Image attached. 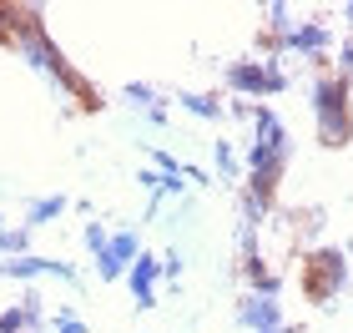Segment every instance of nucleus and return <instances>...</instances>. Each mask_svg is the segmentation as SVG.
I'll use <instances>...</instances> for the list:
<instances>
[{"label": "nucleus", "mask_w": 353, "mask_h": 333, "mask_svg": "<svg viewBox=\"0 0 353 333\" xmlns=\"http://www.w3.org/2000/svg\"><path fill=\"white\" fill-rule=\"evenodd\" d=\"M56 333H86V323L76 319L71 308H61V313H56Z\"/></svg>", "instance_id": "nucleus-18"}, {"label": "nucleus", "mask_w": 353, "mask_h": 333, "mask_svg": "<svg viewBox=\"0 0 353 333\" xmlns=\"http://www.w3.org/2000/svg\"><path fill=\"white\" fill-rule=\"evenodd\" d=\"M81 237H86V248H91V252H106V243H111V232L101 228V222H86V232H81Z\"/></svg>", "instance_id": "nucleus-16"}, {"label": "nucleus", "mask_w": 353, "mask_h": 333, "mask_svg": "<svg viewBox=\"0 0 353 333\" xmlns=\"http://www.w3.org/2000/svg\"><path fill=\"white\" fill-rule=\"evenodd\" d=\"M137 182L147 187V192H162V172H157V167H141V172H137Z\"/></svg>", "instance_id": "nucleus-22"}, {"label": "nucleus", "mask_w": 353, "mask_h": 333, "mask_svg": "<svg viewBox=\"0 0 353 333\" xmlns=\"http://www.w3.org/2000/svg\"><path fill=\"white\" fill-rule=\"evenodd\" d=\"M15 46H21V56H26L41 76H51L61 91H71L81 111H101V106H106V101H101V91H96L86 76L66 61V51H61V46L46 36V21H41V10H36V6H15Z\"/></svg>", "instance_id": "nucleus-1"}, {"label": "nucleus", "mask_w": 353, "mask_h": 333, "mask_svg": "<svg viewBox=\"0 0 353 333\" xmlns=\"http://www.w3.org/2000/svg\"><path fill=\"white\" fill-rule=\"evenodd\" d=\"M66 208H71V197H61V192L36 197V202L26 208V228H51V222H56L61 212H66Z\"/></svg>", "instance_id": "nucleus-10"}, {"label": "nucleus", "mask_w": 353, "mask_h": 333, "mask_svg": "<svg viewBox=\"0 0 353 333\" xmlns=\"http://www.w3.org/2000/svg\"><path fill=\"white\" fill-rule=\"evenodd\" d=\"M278 333H303V328H293V323H283V328H278Z\"/></svg>", "instance_id": "nucleus-24"}, {"label": "nucleus", "mask_w": 353, "mask_h": 333, "mask_svg": "<svg viewBox=\"0 0 353 333\" xmlns=\"http://www.w3.org/2000/svg\"><path fill=\"white\" fill-rule=\"evenodd\" d=\"M268 66V61H263ZM278 91H288V71L283 66H268V97H278Z\"/></svg>", "instance_id": "nucleus-19"}, {"label": "nucleus", "mask_w": 353, "mask_h": 333, "mask_svg": "<svg viewBox=\"0 0 353 333\" xmlns=\"http://www.w3.org/2000/svg\"><path fill=\"white\" fill-rule=\"evenodd\" d=\"M228 91H237V97H268V66L263 61H232Z\"/></svg>", "instance_id": "nucleus-9"}, {"label": "nucleus", "mask_w": 353, "mask_h": 333, "mask_svg": "<svg viewBox=\"0 0 353 333\" xmlns=\"http://www.w3.org/2000/svg\"><path fill=\"white\" fill-rule=\"evenodd\" d=\"M212 162H217V172H222L228 182H237V177H243V162H237V152L228 147V141H212Z\"/></svg>", "instance_id": "nucleus-14"}, {"label": "nucleus", "mask_w": 353, "mask_h": 333, "mask_svg": "<svg viewBox=\"0 0 353 333\" xmlns=\"http://www.w3.org/2000/svg\"><path fill=\"white\" fill-rule=\"evenodd\" d=\"M157 278H162V258H152V252H141L126 268V288H132L137 308H157Z\"/></svg>", "instance_id": "nucleus-8"}, {"label": "nucleus", "mask_w": 353, "mask_h": 333, "mask_svg": "<svg viewBox=\"0 0 353 333\" xmlns=\"http://www.w3.org/2000/svg\"><path fill=\"white\" fill-rule=\"evenodd\" d=\"M162 278H182V252H162Z\"/></svg>", "instance_id": "nucleus-21"}, {"label": "nucleus", "mask_w": 353, "mask_h": 333, "mask_svg": "<svg viewBox=\"0 0 353 333\" xmlns=\"http://www.w3.org/2000/svg\"><path fill=\"white\" fill-rule=\"evenodd\" d=\"M313 121H318L323 147H348L353 141V101H348V81L339 71H323L313 81Z\"/></svg>", "instance_id": "nucleus-3"}, {"label": "nucleus", "mask_w": 353, "mask_h": 333, "mask_svg": "<svg viewBox=\"0 0 353 333\" xmlns=\"http://www.w3.org/2000/svg\"><path fill=\"white\" fill-rule=\"evenodd\" d=\"M328 46H333V36H328V26H318V21H298L283 36V51H298L303 61H313V66L328 61Z\"/></svg>", "instance_id": "nucleus-6"}, {"label": "nucleus", "mask_w": 353, "mask_h": 333, "mask_svg": "<svg viewBox=\"0 0 353 333\" xmlns=\"http://www.w3.org/2000/svg\"><path fill=\"white\" fill-rule=\"evenodd\" d=\"M30 252V228H6L0 232V258H26Z\"/></svg>", "instance_id": "nucleus-12"}, {"label": "nucleus", "mask_w": 353, "mask_h": 333, "mask_svg": "<svg viewBox=\"0 0 353 333\" xmlns=\"http://www.w3.org/2000/svg\"><path fill=\"white\" fill-rule=\"evenodd\" d=\"M252 126H258V137L248 141V192L272 202L288 172V157H293V141H288V126L278 121L272 106H252Z\"/></svg>", "instance_id": "nucleus-2"}, {"label": "nucleus", "mask_w": 353, "mask_h": 333, "mask_svg": "<svg viewBox=\"0 0 353 333\" xmlns=\"http://www.w3.org/2000/svg\"><path fill=\"white\" fill-rule=\"evenodd\" d=\"M141 258V237L126 228V232H111V243H106V252H96V278L101 283H121L126 278V268H132Z\"/></svg>", "instance_id": "nucleus-5"}, {"label": "nucleus", "mask_w": 353, "mask_h": 333, "mask_svg": "<svg viewBox=\"0 0 353 333\" xmlns=\"http://www.w3.org/2000/svg\"><path fill=\"white\" fill-rule=\"evenodd\" d=\"M121 97H126V106H132V111H147V117L157 111V101H162V97H157V91H152L147 81H132V86L121 91Z\"/></svg>", "instance_id": "nucleus-13"}, {"label": "nucleus", "mask_w": 353, "mask_h": 333, "mask_svg": "<svg viewBox=\"0 0 353 333\" xmlns=\"http://www.w3.org/2000/svg\"><path fill=\"white\" fill-rule=\"evenodd\" d=\"M0 232H6V217H0Z\"/></svg>", "instance_id": "nucleus-25"}, {"label": "nucleus", "mask_w": 353, "mask_h": 333, "mask_svg": "<svg viewBox=\"0 0 353 333\" xmlns=\"http://www.w3.org/2000/svg\"><path fill=\"white\" fill-rule=\"evenodd\" d=\"M343 21H348V26H353V0H348V6H343Z\"/></svg>", "instance_id": "nucleus-23"}, {"label": "nucleus", "mask_w": 353, "mask_h": 333, "mask_svg": "<svg viewBox=\"0 0 353 333\" xmlns=\"http://www.w3.org/2000/svg\"><path fill=\"white\" fill-rule=\"evenodd\" d=\"M237 323H243L248 333H278V328H283V308H278V298L248 293L243 303H237Z\"/></svg>", "instance_id": "nucleus-7"}, {"label": "nucleus", "mask_w": 353, "mask_h": 333, "mask_svg": "<svg viewBox=\"0 0 353 333\" xmlns=\"http://www.w3.org/2000/svg\"><path fill=\"white\" fill-rule=\"evenodd\" d=\"M348 283V252L343 248H318L308 268H303V293L313 298L318 308H333V298L343 293Z\"/></svg>", "instance_id": "nucleus-4"}, {"label": "nucleus", "mask_w": 353, "mask_h": 333, "mask_svg": "<svg viewBox=\"0 0 353 333\" xmlns=\"http://www.w3.org/2000/svg\"><path fill=\"white\" fill-rule=\"evenodd\" d=\"M339 76H343V81H348V76H353V36L339 46Z\"/></svg>", "instance_id": "nucleus-20"}, {"label": "nucleus", "mask_w": 353, "mask_h": 333, "mask_svg": "<svg viewBox=\"0 0 353 333\" xmlns=\"http://www.w3.org/2000/svg\"><path fill=\"white\" fill-rule=\"evenodd\" d=\"M176 106L192 111V117H202V121H222V117H228V106H222L217 97H202V91H182Z\"/></svg>", "instance_id": "nucleus-11"}, {"label": "nucleus", "mask_w": 353, "mask_h": 333, "mask_svg": "<svg viewBox=\"0 0 353 333\" xmlns=\"http://www.w3.org/2000/svg\"><path fill=\"white\" fill-rule=\"evenodd\" d=\"M268 208H272V202H263V197L243 192V228H258V222L268 217Z\"/></svg>", "instance_id": "nucleus-15"}, {"label": "nucleus", "mask_w": 353, "mask_h": 333, "mask_svg": "<svg viewBox=\"0 0 353 333\" xmlns=\"http://www.w3.org/2000/svg\"><path fill=\"white\" fill-rule=\"evenodd\" d=\"M0 46H15V6H0Z\"/></svg>", "instance_id": "nucleus-17"}]
</instances>
